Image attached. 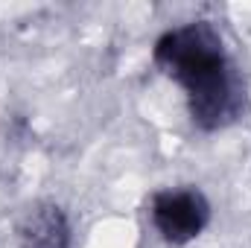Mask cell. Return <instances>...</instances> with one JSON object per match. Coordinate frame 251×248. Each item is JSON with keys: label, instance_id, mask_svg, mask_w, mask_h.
I'll return each instance as SVG.
<instances>
[{"label": "cell", "instance_id": "3", "mask_svg": "<svg viewBox=\"0 0 251 248\" xmlns=\"http://www.w3.org/2000/svg\"><path fill=\"white\" fill-rule=\"evenodd\" d=\"M70 219L56 201H35L18 222L21 248H70Z\"/></svg>", "mask_w": 251, "mask_h": 248}, {"label": "cell", "instance_id": "2", "mask_svg": "<svg viewBox=\"0 0 251 248\" xmlns=\"http://www.w3.org/2000/svg\"><path fill=\"white\" fill-rule=\"evenodd\" d=\"M210 201L199 187H164L149 198V219L158 237L173 248H184L210 225Z\"/></svg>", "mask_w": 251, "mask_h": 248}, {"label": "cell", "instance_id": "1", "mask_svg": "<svg viewBox=\"0 0 251 248\" xmlns=\"http://www.w3.org/2000/svg\"><path fill=\"white\" fill-rule=\"evenodd\" d=\"M155 67L184 91L187 114L201 131H222L246 111V82L213 21H187L158 35Z\"/></svg>", "mask_w": 251, "mask_h": 248}]
</instances>
